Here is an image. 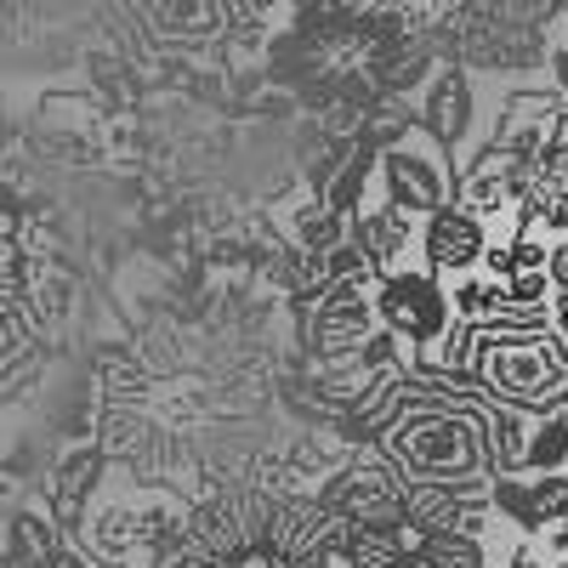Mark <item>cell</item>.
Returning a JSON list of instances; mask_svg holds the SVG:
<instances>
[{"instance_id": "cell-1", "label": "cell", "mask_w": 568, "mask_h": 568, "mask_svg": "<svg viewBox=\"0 0 568 568\" xmlns=\"http://www.w3.org/2000/svg\"><path fill=\"white\" fill-rule=\"evenodd\" d=\"M471 369L500 404L535 409V415L568 409V353L557 329H484Z\"/></svg>"}, {"instance_id": "cell-2", "label": "cell", "mask_w": 568, "mask_h": 568, "mask_svg": "<svg viewBox=\"0 0 568 568\" xmlns=\"http://www.w3.org/2000/svg\"><path fill=\"white\" fill-rule=\"evenodd\" d=\"M318 500L342 524H382L409 529V478L393 460H342L318 484Z\"/></svg>"}, {"instance_id": "cell-7", "label": "cell", "mask_w": 568, "mask_h": 568, "mask_svg": "<svg viewBox=\"0 0 568 568\" xmlns=\"http://www.w3.org/2000/svg\"><path fill=\"white\" fill-rule=\"evenodd\" d=\"M103 466H109V449L103 444H80V449H69L52 466V478H45V511L63 524L69 540L85 535V500H91V489H98Z\"/></svg>"}, {"instance_id": "cell-17", "label": "cell", "mask_w": 568, "mask_h": 568, "mask_svg": "<svg viewBox=\"0 0 568 568\" xmlns=\"http://www.w3.org/2000/svg\"><path fill=\"white\" fill-rule=\"evenodd\" d=\"M478 267H484L489 278H511V273H517V256H511V245H489Z\"/></svg>"}, {"instance_id": "cell-8", "label": "cell", "mask_w": 568, "mask_h": 568, "mask_svg": "<svg viewBox=\"0 0 568 568\" xmlns=\"http://www.w3.org/2000/svg\"><path fill=\"white\" fill-rule=\"evenodd\" d=\"M420 125L433 131L444 149H455V142L466 136V125H471V91H466V74L444 69V74L433 80V91H426V103H420Z\"/></svg>"}, {"instance_id": "cell-11", "label": "cell", "mask_w": 568, "mask_h": 568, "mask_svg": "<svg viewBox=\"0 0 568 568\" xmlns=\"http://www.w3.org/2000/svg\"><path fill=\"white\" fill-rule=\"evenodd\" d=\"M489 495H495V511H500V517H511V524L524 529L529 540L551 529V524H546V511H540V500H535V484H529V471H495Z\"/></svg>"}, {"instance_id": "cell-10", "label": "cell", "mask_w": 568, "mask_h": 568, "mask_svg": "<svg viewBox=\"0 0 568 568\" xmlns=\"http://www.w3.org/2000/svg\"><path fill=\"white\" fill-rule=\"evenodd\" d=\"M291 240L307 245V251H318V256H329L342 240H353V216H342L324 194H307L296 205V216H291Z\"/></svg>"}, {"instance_id": "cell-4", "label": "cell", "mask_w": 568, "mask_h": 568, "mask_svg": "<svg viewBox=\"0 0 568 568\" xmlns=\"http://www.w3.org/2000/svg\"><path fill=\"white\" fill-rule=\"evenodd\" d=\"M426 125H415L409 142L382 154V182H387V200H398L409 216H433L438 205H449V194H460V182L449 171V149L433 136L420 142Z\"/></svg>"}, {"instance_id": "cell-22", "label": "cell", "mask_w": 568, "mask_h": 568, "mask_svg": "<svg viewBox=\"0 0 568 568\" xmlns=\"http://www.w3.org/2000/svg\"><path fill=\"white\" fill-rule=\"evenodd\" d=\"M551 568H568V557H562V562H551Z\"/></svg>"}, {"instance_id": "cell-5", "label": "cell", "mask_w": 568, "mask_h": 568, "mask_svg": "<svg viewBox=\"0 0 568 568\" xmlns=\"http://www.w3.org/2000/svg\"><path fill=\"white\" fill-rule=\"evenodd\" d=\"M382 313H375V291L358 278H329V291L313 302V324H307V353L313 358H353Z\"/></svg>"}, {"instance_id": "cell-18", "label": "cell", "mask_w": 568, "mask_h": 568, "mask_svg": "<svg viewBox=\"0 0 568 568\" xmlns=\"http://www.w3.org/2000/svg\"><path fill=\"white\" fill-rule=\"evenodd\" d=\"M489 568H546V557L535 551V546H511L500 562H489Z\"/></svg>"}, {"instance_id": "cell-6", "label": "cell", "mask_w": 568, "mask_h": 568, "mask_svg": "<svg viewBox=\"0 0 568 568\" xmlns=\"http://www.w3.org/2000/svg\"><path fill=\"white\" fill-rule=\"evenodd\" d=\"M484 222H489V216H478V211L460 205V200L438 205L433 216H426V227H420V256H426V267H438V273L478 267L484 251H489V227H484Z\"/></svg>"}, {"instance_id": "cell-9", "label": "cell", "mask_w": 568, "mask_h": 568, "mask_svg": "<svg viewBox=\"0 0 568 568\" xmlns=\"http://www.w3.org/2000/svg\"><path fill=\"white\" fill-rule=\"evenodd\" d=\"M409 211L398 205V200H387V205H375V211H364V216H353V240L375 256V267H393L404 251H409Z\"/></svg>"}, {"instance_id": "cell-21", "label": "cell", "mask_w": 568, "mask_h": 568, "mask_svg": "<svg viewBox=\"0 0 568 568\" xmlns=\"http://www.w3.org/2000/svg\"><path fill=\"white\" fill-rule=\"evenodd\" d=\"M398 568H438V562H433V557H426V546L415 540V546H409V551L398 557Z\"/></svg>"}, {"instance_id": "cell-19", "label": "cell", "mask_w": 568, "mask_h": 568, "mask_svg": "<svg viewBox=\"0 0 568 568\" xmlns=\"http://www.w3.org/2000/svg\"><path fill=\"white\" fill-rule=\"evenodd\" d=\"M551 329H557V342L568 353V291H557V302H551Z\"/></svg>"}, {"instance_id": "cell-20", "label": "cell", "mask_w": 568, "mask_h": 568, "mask_svg": "<svg viewBox=\"0 0 568 568\" xmlns=\"http://www.w3.org/2000/svg\"><path fill=\"white\" fill-rule=\"evenodd\" d=\"M546 551L568 557V517H562V524H551V529H546Z\"/></svg>"}, {"instance_id": "cell-3", "label": "cell", "mask_w": 568, "mask_h": 568, "mask_svg": "<svg viewBox=\"0 0 568 568\" xmlns=\"http://www.w3.org/2000/svg\"><path fill=\"white\" fill-rule=\"evenodd\" d=\"M375 313H382V324H393L409 347L433 353L455 324V296L444 291L438 267H409V273L387 267L375 278Z\"/></svg>"}, {"instance_id": "cell-16", "label": "cell", "mask_w": 568, "mask_h": 568, "mask_svg": "<svg viewBox=\"0 0 568 568\" xmlns=\"http://www.w3.org/2000/svg\"><path fill=\"white\" fill-rule=\"evenodd\" d=\"M120 433H131V420H125L120 409H109V420H103V438H120ZM149 444H154V433H149V426H136V438H131V455H125V460H136Z\"/></svg>"}, {"instance_id": "cell-14", "label": "cell", "mask_w": 568, "mask_h": 568, "mask_svg": "<svg viewBox=\"0 0 568 568\" xmlns=\"http://www.w3.org/2000/svg\"><path fill=\"white\" fill-rule=\"evenodd\" d=\"M420 546H426V557H433L438 568H489V557H484V535L444 529V535H426Z\"/></svg>"}, {"instance_id": "cell-12", "label": "cell", "mask_w": 568, "mask_h": 568, "mask_svg": "<svg viewBox=\"0 0 568 568\" xmlns=\"http://www.w3.org/2000/svg\"><path fill=\"white\" fill-rule=\"evenodd\" d=\"M524 415L529 409H517V404H495V471H524L529 433H535Z\"/></svg>"}, {"instance_id": "cell-15", "label": "cell", "mask_w": 568, "mask_h": 568, "mask_svg": "<svg viewBox=\"0 0 568 568\" xmlns=\"http://www.w3.org/2000/svg\"><path fill=\"white\" fill-rule=\"evenodd\" d=\"M511 256H517V267H551V251H546L540 233H517V240H511Z\"/></svg>"}, {"instance_id": "cell-13", "label": "cell", "mask_w": 568, "mask_h": 568, "mask_svg": "<svg viewBox=\"0 0 568 568\" xmlns=\"http://www.w3.org/2000/svg\"><path fill=\"white\" fill-rule=\"evenodd\" d=\"M568 466V409H551L529 433V460L524 471H562Z\"/></svg>"}]
</instances>
